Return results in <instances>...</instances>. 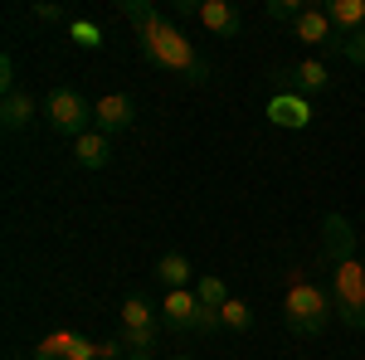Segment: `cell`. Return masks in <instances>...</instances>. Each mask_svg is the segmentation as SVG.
<instances>
[{
    "instance_id": "cell-1",
    "label": "cell",
    "mask_w": 365,
    "mask_h": 360,
    "mask_svg": "<svg viewBox=\"0 0 365 360\" xmlns=\"http://www.w3.org/2000/svg\"><path fill=\"white\" fill-rule=\"evenodd\" d=\"M122 10H127L132 29H137V49L151 68L175 73V78H185V83H210V58L200 54L161 10H151V5H141V0H122Z\"/></svg>"
},
{
    "instance_id": "cell-2",
    "label": "cell",
    "mask_w": 365,
    "mask_h": 360,
    "mask_svg": "<svg viewBox=\"0 0 365 360\" xmlns=\"http://www.w3.org/2000/svg\"><path fill=\"white\" fill-rule=\"evenodd\" d=\"M336 317V302L331 292H322L312 277H292L287 292H282V322L292 336H322Z\"/></svg>"
},
{
    "instance_id": "cell-3",
    "label": "cell",
    "mask_w": 365,
    "mask_h": 360,
    "mask_svg": "<svg viewBox=\"0 0 365 360\" xmlns=\"http://www.w3.org/2000/svg\"><path fill=\"white\" fill-rule=\"evenodd\" d=\"M331 302H336L341 326L365 331V268H361V258L331 263Z\"/></svg>"
},
{
    "instance_id": "cell-4",
    "label": "cell",
    "mask_w": 365,
    "mask_h": 360,
    "mask_svg": "<svg viewBox=\"0 0 365 360\" xmlns=\"http://www.w3.org/2000/svg\"><path fill=\"white\" fill-rule=\"evenodd\" d=\"M44 117H49V127H54L58 137H83L93 132V103H88L83 93H73V88H54L49 98H44Z\"/></svg>"
},
{
    "instance_id": "cell-5",
    "label": "cell",
    "mask_w": 365,
    "mask_h": 360,
    "mask_svg": "<svg viewBox=\"0 0 365 360\" xmlns=\"http://www.w3.org/2000/svg\"><path fill=\"white\" fill-rule=\"evenodd\" d=\"M161 322L170 331H220V317L205 312V302L195 297V287H180L161 297Z\"/></svg>"
},
{
    "instance_id": "cell-6",
    "label": "cell",
    "mask_w": 365,
    "mask_h": 360,
    "mask_svg": "<svg viewBox=\"0 0 365 360\" xmlns=\"http://www.w3.org/2000/svg\"><path fill=\"white\" fill-rule=\"evenodd\" d=\"M122 346H132V351H151L156 346V312L137 292L122 302Z\"/></svg>"
},
{
    "instance_id": "cell-7",
    "label": "cell",
    "mask_w": 365,
    "mask_h": 360,
    "mask_svg": "<svg viewBox=\"0 0 365 360\" xmlns=\"http://www.w3.org/2000/svg\"><path fill=\"white\" fill-rule=\"evenodd\" d=\"M34 360H103V351H98V341L78 331H54L34 346Z\"/></svg>"
},
{
    "instance_id": "cell-8",
    "label": "cell",
    "mask_w": 365,
    "mask_h": 360,
    "mask_svg": "<svg viewBox=\"0 0 365 360\" xmlns=\"http://www.w3.org/2000/svg\"><path fill=\"white\" fill-rule=\"evenodd\" d=\"M292 34H297L302 44H312V49L341 54V34H336V25H331V20H327V10H317V5H307V10L292 20Z\"/></svg>"
},
{
    "instance_id": "cell-9",
    "label": "cell",
    "mask_w": 365,
    "mask_h": 360,
    "mask_svg": "<svg viewBox=\"0 0 365 360\" xmlns=\"http://www.w3.org/2000/svg\"><path fill=\"white\" fill-rule=\"evenodd\" d=\"M132 122H137V103H132L127 93H108V98L93 103V127L108 132V137H113V132H127Z\"/></svg>"
},
{
    "instance_id": "cell-10",
    "label": "cell",
    "mask_w": 365,
    "mask_h": 360,
    "mask_svg": "<svg viewBox=\"0 0 365 360\" xmlns=\"http://www.w3.org/2000/svg\"><path fill=\"white\" fill-rule=\"evenodd\" d=\"M200 25L210 29L215 39H234L239 34V10L229 5V0H200Z\"/></svg>"
},
{
    "instance_id": "cell-11",
    "label": "cell",
    "mask_w": 365,
    "mask_h": 360,
    "mask_svg": "<svg viewBox=\"0 0 365 360\" xmlns=\"http://www.w3.org/2000/svg\"><path fill=\"white\" fill-rule=\"evenodd\" d=\"M73 161H78L83 170H103L108 161H113V141H108V132H98V127L83 132V137L73 141Z\"/></svg>"
},
{
    "instance_id": "cell-12",
    "label": "cell",
    "mask_w": 365,
    "mask_h": 360,
    "mask_svg": "<svg viewBox=\"0 0 365 360\" xmlns=\"http://www.w3.org/2000/svg\"><path fill=\"white\" fill-rule=\"evenodd\" d=\"M34 117H39V103H34L29 93H20V88L5 93V103H0V127H5V132H20V127H29Z\"/></svg>"
},
{
    "instance_id": "cell-13",
    "label": "cell",
    "mask_w": 365,
    "mask_h": 360,
    "mask_svg": "<svg viewBox=\"0 0 365 360\" xmlns=\"http://www.w3.org/2000/svg\"><path fill=\"white\" fill-rule=\"evenodd\" d=\"M322 10H327V20L336 25L341 39H351V34L365 29V0H331V5H322Z\"/></svg>"
},
{
    "instance_id": "cell-14",
    "label": "cell",
    "mask_w": 365,
    "mask_h": 360,
    "mask_svg": "<svg viewBox=\"0 0 365 360\" xmlns=\"http://www.w3.org/2000/svg\"><path fill=\"white\" fill-rule=\"evenodd\" d=\"M156 277H161V287H166V292L195 287V268H190V258H185V253H161V263H156Z\"/></svg>"
},
{
    "instance_id": "cell-15",
    "label": "cell",
    "mask_w": 365,
    "mask_h": 360,
    "mask_svg": "<svg viewBox=\"0 0 365 360\" xmlns=\"http://www.w3.org/2000/svg\"><path fill=\"white\" fill-rule=\"evenodd\" d=\"M322 234H327V258H331V263H341V258H356V234H351V224L341 220V215H327Z\"/></svg>"
},
{
    "instance_id": "cell-16",
    "label": "cell",
    "mask_w": 365,
    "mask_h": 360,
    "mask_svg": "<svg viewBox=\"0 0 365 360\" xmlns=\"http://www.w3.org/2000/svg\"><path fill=\"white\" fill-rule=\"evenodd\" d=\"M287 78L297 93H327L331 88V73H327V63H317V58H302V63H292L287 68Z\"/></svg>"
},
{
    "instance_id": "cell-17",
    "label": "cell",
    "mask_w": 365,
    "mask_h": 360,
    "mask_svg": "<svg viewBox=\"0 0 365 360\" xmlns=\"http://www.w3.org/2000/svg\"><path fill=\"white\" fill-rule=\"evenodd\" d=\"M195 297L205 302V312H225V302H229V287H225V277H215V273H205V277H195Z\"/></svg>"
},
{
    "instance_id": "cell-18",
    "label": "cell",
    "mask_w": 365,
    "mask_h": 360,
    "mask_svg": "<svg viewBox=\"0 0 365 360\" xmlns=\"http://www.w3.org/2000/svg\"><path fill=\"white\" fill-rule=\"evenodd\" d=\"M220 326H225V331H249V326H253L249 302H244V297H229L225 312H220Z\"/></svg>"
},
{
    "instance_id": "cell-19",
    "label": "cell",
    "mask_w": 365,
    "mask_h": 360,
    "mask_svg": "<svg viewBox=\"0 0 365 360\" xmlns=\"http://www.w3.org/2000/svg\"><path fill=\"white\" fill-rule=\"evenodd\" d=\"M273 112H278V122H292V127L302 122V127H307V103H292V98H278V103H273Z\"/></svg>"
},
{
    "instance_id": "cell-20",
    "label": "cell",
    "mask_w": 365,
    "mask_h": 360,
    "mask_svg": "<svg viewBox=\"0 0 365 360\" xmlns=\"http://www.w3.org/2000/svg\"><path fill=\"white\" fill-rule=\"evenodd\" d=\"M341 58L356 63V68H365V29H361V34H351V39H341Z\"/></svg>"
},
{
    "instance_id": "cell-21",
    "label": "cell",
    "mask_w": 365,
    "mask_h": 360,
    "mask_svg": "<svg viewBox=\"0 0 365 360\" xmlns=\"http://www.w3.org/2000/svg\"><path fill=\"white\" fill-rule=\"evenodd\" d=\"M307 5H297V0H268V20H297Z\"/></svg>"
},
{
    "instance_id": "cell-22",
    "label": "cell",
    "mask_w": 365,
    "mask_h": 360,
    "mask_svg": "<svg viewBox=\"0 0 365 360\" xmlns=\"http://www.w3.org/2000/svg\"><path fill=\"white\" fill-rule=\"evenodd\" d=\"M73 34H78V44H83V49L98 44V25H88V20H73Z\"/></svg>"
},
{
    "instance_id": "cell-23",
    "label": "cell",
    "mask_w": 365,
    "mask_h": 360,
    "mask_svg": "<svg viewBox=\"0 0 365 360\" xmlns=\"http://www.w3.org/2000/svg\"><path fill=\"white\" fill-rule=\"evenodd\" d=\"M0 88L15 93V58H10V54H0Z\"/></svg>"
},
{
    "instance_id": "cell-24",
    "label": "cell",
    "mask_w": 365,
    "mask_h": 360,
    "mask_svg": "<svg viewBox=\"0 0 365 360\" xmlns=\"http://www.w3.org/2000/svg\"><path fill=\"white\" fill-rule=\"evenodd\" d=\"M34 20H44V25H54V20H63V10H58V5H34Z\"/></svg>"
},
{
    "instance_id": "cell-25",
    "label": "cell",
    "mask_w": 365,
    "mask_h": 360,
    "mask_svg": "<svg viewBox=\"0 0 365 360\" xmlns=\"http://www.w3.org/2000/svg\"><path fill=\"white\" fill-rule=\"evenodd\" d=\"M122 360H151V351H132V356H122Z\"/></svg>"
},
{
    "instance_id": "cell-26",
    "label": "cell",
    "mask_w": 365,
    "mask_h": 360,
    "mask_svg": "<svg viewBox=\"0 0 365 360\" xmlns=\"http://www.w3.org/2000/svg\"><path fill=\"white\" fill-rule=\"evenodd\" d=\"M5 360H34V356H5Z\"/></svg>"
},
{
    "instance_id": "cell-27",
    "label": "cell",
    "mask_w": 365,
    "mask_h": 360,
    "mask_svg": "<svg viewBox=\"0 0 365 360\" xmlns=\"http://www.w3.org/2000/svg\"><path fill=\"white\" fill-rule=\"evenodd\" d=\"M170 360H190V356H170Z\"/></svg>"
}]
</instances>
